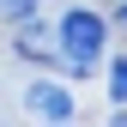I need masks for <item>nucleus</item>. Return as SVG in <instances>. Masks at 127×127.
Here are the masks:
<instances>
[{
    "label": "nucleus",
    "instance_id": "1",
    "mask_svg": "<svg viewBox=\"0 0 127 127\" xmlns=\"http://www.w3.org/2000/svg\"><path fill=\"white\" fill-rule=\"evenodd\" d=\"M103 36H109V24L97 18V12H85V6H73L67 18H61L55 30V55H61V67L67 73H97V61H103Z\"/></svg>",
    "mask_w": 127,
    "mask_h": 127
},
{
    "label": "nucleus",
    "instance_id": "2",
    "mask_svg": "<svg viewBox=\"0 0 127 127\" xmlns=\"http://www.w3.org/2000/svg\"><path fill=\"white\" fill-rule=\"evenodd\" d=\"M24 109L30 115H42V121H73V91L67 85H55V79H30L24 85Z\"/></svg>",
    "mask_w": 127,
    "mask_h": 127
},
{
    "label": "nucleus",
    "instance_id": "3",
    "mask_svg": "<svg viewBox=\"0 0 127 127\" xmlns=\"http://www.w3.org/2000/svg\"><path fill=\"white\" fill-rule=\"evenodd\" d=\"M109 91H115V103H127V55L115 61V73H109Z\"/></svg>",
    "mask_w": 127,
    "mask_h": 127
},
{
    "label": "nucleus",
    "instance_id": "4",
    "mask_svg": "<svg viewBox=\"0 0 127 127\" xmlns=\"http://www.w3.org/2000/svg\"><path fill=\"white\" fill-rule=\"evenodd\" d=\"M36 0H0V18H30Z\"/></svg>",
    "mask_w": 127,
    "mask_h": 127
},
{
    "label": "nucleus",
    "instance_id": "5",
    "mask_svg": "<svg viewBox=\"0 0 127 127\" xmlns=\"http://www.w3.org/2000/svg\"><path fill=\"white\" fill-rule=\"evenodd\" d=\"M115 24H121V30H127V0H121V6H115Z\"/></svg>",
    "mask_w": 127,
    "mask_h": 127
}]
</instances>
